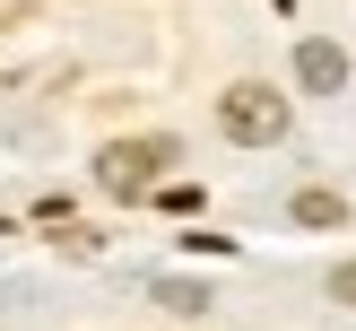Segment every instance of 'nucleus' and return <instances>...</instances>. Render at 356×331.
<instances>
[{
  "instance_id": "nucleus-1",
  "label": "nucleus",
  "mask_w": 356,
  "mask_h": 331,
  "mask_svg": "<svg viewBox=\"0 0 356 331\" xmlns=\"http://www.w3.org/2000/svg\"><path fill=\"white\" fill-rule=\"evenodd\" d=\"M218 122H226V139H243V148H270V139H287V96H270L261 79H243V87L218 96Z\"/></svg>"
},
{
  "instance_id": "nucleus-2",
  "label": "nucleus",
  "mask_w": 356,
  "mask_h": 331,
  "mask_svg": "<svg viewBox=\"0 0 356 331\" xmlns=\"http://www.w3.org/2000/svg\"><path fill=\"white\" fill-rule=\"evenodd\" d=\"M156 166H174V139H113V148L96 157V174H104L113 201H148V192H156Z\"/></svg>"
},
{
  "instance_id": "nucleus-3",
  "label": "nucleus",
  "mask_w": 356,
  "mask_h": 331,
  "mask_svg": "<svg viewBox=\"0 0 356 331\" xmlns=\"http://www.w3.org/2000/svg\"><path fill=\"white\" fill-rule=\"evenodd\" d=\"M296 79H305L313 96H339L348 87V52L330 44V35H305V44H296Z\"/></svg>"
},
{
  "instance_id": "nucleus-4",
  "label": "nucleus",
  "mask_w": 356,
  "mask_h": 331,
  "mask_svg": "<svg viewBox=\"0 0 356 331\" xmlns=\"http://www.w3.org/2000/svg\"><path fill=\"white\" fill-rule=\"evenodd\" d=\"M287 209H296V226H339V218H348V201H339V192H322V183H305Z\"/></svg>"
},
{
  "instance_id": "nucleus-5",
  "label": "nucleus",
  "mask_w": 356,
  "mask_h": 331,
  "mask_svg": "<svg viewBox=\"0 0 356 331\" xmlns=\"http://www.w3.org/2000/svg\"><path fill=\"white\" fill-rule=\"evenodd\" d=\"M156 305H174V314H209V288H191V279H156Z\"/></svg>"
},
{
  "instance_id": "nucleus-6",
  "label": "nucleus",
  "mask_w": 356,
  "mask_h": 331,
  "mask_svg": "<svg viewBox=\"0 0 356 331\" xmlns=\"http://www.w3.org/2000/svg\"><path fill=\"white\" fill-rule=\"evenodd\" d=\"M330 296H339V305H356V261H339V270H330Z\"/></svg>"
}]
</instances>
